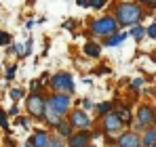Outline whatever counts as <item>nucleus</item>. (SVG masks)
Returning a JSON list of instances; mask_svg holds the SVG:
<instances>
[{"label": "nucleus", "mask_w": 156, "mask_h": 147, "mask_svg": "<svg viewBox=\"0 0 156 147\" xmlns=\"http://www.w3.org/2000/svg\"><path fill=\"white\" fill-rule=\"evenodd\" d=\"M116 23L122 25H137L144 19V9L135 2H120L116 6Z\"/></svg>", "instance_id": "f257e3e1"}, {"label": "nucleus", "mask_w": 156, "mask_h": 147, "mask_svg": "<svg viewBox=\"0 0 156 147\" xmlns=\"http://www.w3.org/2000/svg\"><path fill=\"white\" fill-rule=\"evenodd\" d=\"M51 88L55 93H63V95H72L74 93V80L68 72H59L51 78Z\"/></svg>", "instance_id": "f03ea898"}, {"label": "nucleus", "mask_w": 156, "mask_h": 147, "mask_svg": "<svg viewBox=\"0 0 156 147\" xmlns=\"http://www.w3.org/2000/svg\"><path fill=\"white\" fill-rule=\"evenodd\" d=\"M116 27H118V23H116L114 17H101V19H95L91 23L93 34H97V36H110V34L116 32Z\"/></svg>", "instance_id": "7ed1b4c3"}, {"label": "nucleus", "mask_w": 156, "mask_h": 147, "mask_svg": "<svg viewBox=\"0 0 156 147\" xmlns=\"http://www.w3.org/2000/svg\"><path fill=\"white\" fill-rule=\"evenodd\" d=\"M156 120V109L152 105H148V103H144L139 109H137V128L141 130V128H148V126H152Z\"/></svg>", "instance_id": "20e7f679"}, {"label": "nucleus", "mask_w": 156, "mask_h": 147, "mask_svg": "<svg viewBox=\"0 0 156 147\" xmlns=\"http://www.w3.org/2000/svg\"><path fill=\"white\" fill-rule=\"evenodd\" d=\"M47 105H51L59 116H63V114L70 109V95L55 93V95H51V99H47Z\"/></svg>", "instance_id": "39448f33"}, {"label": "nucleus", "mask_w": 156, "mask_h": 147, "mask_svg": "<svg viewBox=\"0 0 156 147\" xmlns=\"http://www.w3.org/2000/svg\"><path fill=\"white\" fill-rule=\"evenodd\" d=\"M44 103H47V99H42L38 93L36 95H30L27 97V111L32 114V116H36V118H42L44 116Z\"/></svg>", "instance_id": "423d86ee"}, {"label": "nucleus", "mask_w": 156, "mask_h": 147, "mask_svg": "<svg viewBox=\"0 0 156 147\" xmlns=\"http://www.w3.org/2000/svg\"><path fill=\"white\" fill-rule=\"evenodd\" d=\"M122 126H125V124H122L120 116H118L116 111H108L104 116V130L105 132H118Z\"/></svg>", "instance_id": "0eeeda50"}, {"label": "nucleus", "mask_w": 156, "mask_h": 147, "mask_svg": "<svg viewBox=\"0 0 156 147\" xmlns=\"http://www.w3.org/2000/svg\"><path fill=\"white\" fill-rule=\"evenodd\" d=\"M70 124L74 126V128H89L91 126V118L87 116V111L84 109H74L72 111V116H70Z\"/></svg>", "instance_id": "6e6552de"}, {"label": "nucleus", "mask_w": 156, "mask_h": 147, "mask_svg": "<svg viewBox=\"0 0 156 147\" xmlns=\"http://www.w3.org/2000/svg\"><path fill=\"white\" fill-rule=\"evenodd\" d=\"M118 147H141V137L137 135V132H122L120 137H118Z\"/></svg>", "instance_id": "1a4fd4ad"}, {"label": "nucleus", "mask_w": 156, "mask_h": 147, "mask_svg": "<svg viewBox=\"0 0 156 147\" xmlns=\"http://www.w3.org/2000/svg\"><path fill=\"white\" fill-rule=\"evenodd\" d=\"M93 139V135L89 130H80L74 137H68V145L70 147H87V143Z\"/></svg>", "instance_id": "9d476101"}, {"label": "nucleus", "mask_w": 156, "mask_h": 147, "mask_svg": "<svg viewBox=\"0 0 156 147\" xmlns=\"http://www.w3.org/2000/svg\"><path fill=\"white\" fill-rule=\"evenodd\" d=\"M47 143H49V135H47L44 130H36V132L30 137L27 147H47Z\"/></svg>", "instance_id": "9b49d317"}, {"label": "nucleus", "mask_w": 156, "mask_h": 147, "mask_svg": "<svg viewBox=\"0 0 156 147\" xmlns=\"http://www.w3.org/2000/svg\"><path fill=\"white\" fill-rule=\"evenodd\" d=\"M156 143V126H148L144 137H141V147H152Z\"/></svg>", "instance_id": "f8f14e48"}, {"label": "nucleus", "mask_w": 156, "mask_h": 147, "mask_svg": "<svg viewBox=\"0 0 156 147\" xmlns=\"http://www.w3.org/2000/svg\"><path fill=\"white\" fill-rule=\"evenodd\" d=\"M55 128H57V132H59V137H72V124L70 120H59V122L55 124Z\"/></svg>", "instance_id": "ddd939ff"}, {"label": "nucleus", "mask_w": 156, "mask_h": 147, "mask_svg": "<svg viewBox=\"0 0 156 147\" xmlns=\"http://www.w3.org/2000/svg\"><path fill=\"white\" fill-rule=\"evenodd\" d=\"M42 118H47V122L53 124V126L59 122V114H57V111L53 109L51 105H47V103H44V116H42Z\"/></svg>", "instance_id": "4468645a"}, {"label": "nucleus", "mask_w": 156, "mask_h": 147, "mask_svg": "<svg viewBox=\"0 0 156 147\" xmlns=\"http://www.w3.org/2000/svg\"><path fill=\"white\" fill-rule=\"evenodd\" d=\"M127 36H129V34H125V32H120V34H116V32H114V34H112V38H108V40H105V44H108V46H118V44H122V42H125V38H127Z\"/></svg>", "instance_id": "2eb2a0df"}, {"label": "nucleus", "mask_w": 156, "mask_h": 147, "mask_svg": "<svg viewBox=\"0 0 156 147\" xmlns=\"http://www.w3.org/2000/svg\"><path fill=\"white\" fill-rule=\"evenodd\" d=\"M84 55H89V57H97V55H99V44L89 42V44L84 46Z\"/></svg>", "instance_id": "dca6fc26"}, {"label": "nucleus", "mask_w": 156, "mask_h": 147, "mask_svg": "<svg viewBox=\"0 0 156 147\" xmlns=\"http://www.w3.org/2000/svg\"><path fill=\"white\" fill-rule=\"evenodd\" d=\"M129 36H133L135 40H141V38L146 36V29H144L141 25H133V27H131V34H129Z\"/></svg>", "instance_id": "f3484780"}, {"label": "nucleus", "mask_w": 156, "mask_h": 147, "mask_svg": "<svg viewBox=\"0 0 156 147\" xmlns=\"http://www.w3.org/2000/svg\"><path fill=\"white\" fill-rule=\"evenodd\" d=\"M116 114L120 116V120H122V124H131V111H129V107L116 109Z\"/></svg>", "instance_id": "a211bd4d"}, {"label": "nucleus", "mask_w": 156, "mask_h": 147, "mask_svg": "<svg viewBox=\"0 0 156 147\" xmlns=\"http://www.w3.org/2000/svg\"><path fill=\"white\" fill-rule=\"evenodd\" d=\"M47 147H63V141L61 139H57V137H49V143H47Z\"/></svg>", "instance_id": "6ab92c4d"}, {"label": "nucleus", "mask_w": 156, "mask_h": 147, "mask_svg": "<svg viewBox=\"0 0 156 147\" xmlns=\"http://www.w3.org/2000/svg\"><path fill=\"white\" fill-rule=\"evenodd\" d=\"M6 44H11V36L6 32H0V46H6Z\"/></svg>", "instance_id": "aec40b11"}, {"label": "nucleus", "mask_w": 156, "mask_h": 147, "mask_svg": "<svg viewBox=\"0 0 156 147\" xmlns=\"http://www.w3.org/2000/svg\"><path fill=\"white\" fill-rule=\"evenodd\" d=\"M108 111H110V103H99V105H97V114L105 116Z\"/></svg>", "instance_id": "412c9836"}, {"label": "nucleus", "mask_w": 156, "mask_h": 147, "mask_svg": "<svg viewBox=\"0 0 156 147\" xmlns=\"http://www.w3.org/2000/svg\"><path fill=\"white\" fill-rule=\"evenodd\" d=\"M141 84H144V78H135V80L131 82V88H133V91H139Z\"/></svg>", "instance_id": "4be33fe9"}, {"label": "nucleus", "mask_w": 156, "mask_h": 147, "mask_svg": "<svg viewBox=\"0 0 156 147\" xmlns=\"http://www.w3.org/2000/svg\"><path fill=\"white\" fill-rule=\"evenodd\" d=\"M146 34H148L150 38H154V40H156V23L148 25V27H146Z\"/></svg>", "instance_id": "5701e85b"}, {"label": "nucleus", "mask_w": 156, "mask_h": 147, "mask_svg": "<svg viewBox=\"0 0 156 147\" xmlns=\"http://www.w3.org/2000/svg\"><path fill=\"white\" fill-rule=\"evenodd\" d=\"M21 97H23V91H21V88L11 91V99H13V101H17V99H21Z\"/></svg>", "instance_id": "b1692460"}, {"label": "nucleus", "mask_w": 156, "mask_h": 147, "mask_svg": "<svg viewBox=\"0 0 156 147\" xmlns=\"http://www.w3.org/2000/svg\"><path fill=\"white\" fill-rule=\"evenodd\" d=\"M0 126H2V128H9V122H6V114H4L2 109H0Z\"/></svg>", "instance_id": "393cba45"}, {"label": "nucleus", "mask_w": 156, "mask_h": 147, "mask_svg": "<svg viewBox=\"0 0 156 147\" xmlns=\"http://www.w3.org/2000/svg\"><path fill=\"white\" fill-rule=\"evenodd\" d=\"M89 4H91L93 9H101V6H104V4H105V0H91Z\"/></svg>", "instance_id": "a878e982"}, {"label": "nucleus", "mask_w": 156, "mask_h": 147, "mask_svg": "<svg viewBox=\"0 0 156 147\" xmlns=\"http://www.w3.org/2000/svg\"><path fill=\"white\" fill-rule=\"evenodd\" d=\"M82 109H84V111H89V109H93V101H89V99H84V101H82Z\"/></svg>", "instance_id": "bb28decb"}, {"label": "nucleus", "mask_w": 156, "mask_h": 147, "mask_svg": "<svg viewBox=\"0 0 156 147\" xmlns=\"http://www.w3.org/2000/svg\"><path fill=\"white\" fill-rule=\"evenodd\" d=\"M15 70H17V67H9V72H6V78H9V80L15 76Z\"/></svg>", "instance_id": "cd10ccee"}, {"label": "nucleus", "mask_w": 156, "mask_h": 147, "mask_svg": "<svg viewBox=\"0 0 156 147\" xmlns=\"http://www.w3.org/2000/svg\"><path fill=\"white\" fill-rule=\"evenodd\" d=\"M63 27H66V29H72V27H74V21H66Z\"/></svg>", "instance_id": "c85d7f7f"}, {"label": "nucleus", "mask_w": 156, "mask_h": 147, "mask_svg": "<svg viewBox=\"0 0 156 147\" xmlns=\"http://www.w3.org/2000/svg\"><path fill=\"white\" fill-rule=\"evenodd\" d=\"M139 2H144V4H154L156 0H139Z\"/></svg>", "instance_id": "c756f323"}, {"label": "nucleus", "mask_w": 156, "mask_h": 147, "mask_svg": "<svg viewBox=\"0 0 156 147\" xmlns=\"http://www.w3.org/2000/svg\"><path fill=\"white\" fill-rule=\"evenodd\" d=\"M78 4H80V6H84V4H89V2H84V0H78Z\"/></svg>", "instance_id": "7c9ffc66"}, {"label": "nucleus", "mask_w": 156, "mask_h": 147, "mask_svg": "<svg viewBox=\"0 0 156 147\" xmlns=\"http://www.w3.org/2000/svg\"><path fill=\"white\" fill-rule=\"evenodd\" d=\"M152 59H154V63H156V50H154V55H152Z\"/></svg>", "instance_id": "2f4dec72"}, {"label": "nucleus", "mask_w": 156, "mask_h": 147, "mask_svg": "<svg viewBox=\"0 0 156 147\" xmlns=\"http://www.w3.org/2000/svg\"><path fill=\"white\" fill-rule=\"evenodd\" d=\"M152 147H156V143H154V145H152Z\"/></svg>", "instance_id": "473e14b6"}, {"label": "nucleus", "mask_w": 156, "mask_h": 147, "mask_svg": "<svg viewBox=\"0 0 156 147\" xmlns=\"http://www.w3.org/2000/svg\"><path fill=\"white\" fill-rule=\"evenodd\" d=\"M154 6H156V2H154Z\"/></svg>", "instance_id": "72a5a7b5"}]
</instances>
